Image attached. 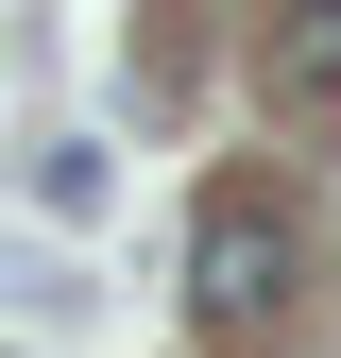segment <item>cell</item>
<instances>
[{"label": "cell", "instance_id": "cell-1", "mask_svg": "<svg viewBox=\"0 0 341 358\" xmlns=\"http://www.w3.org/2000/svg\"><path fill=\"white\" fill-rule=\"evenodd\" d=\"M290 273H307L290 205L273 188H205V222H188V307H205V324H273Z\"/></svg>", "mask_w": 341, "mask_h": 358}, {"label": "cell", "instance_id": "cell-2", "mask_svg": "<svg viewBox=\"0 0 341 358\" xmlns=\"http://www.w3.org/2000/svg\"><path fill=\"white\" fill-rule=\"evenodd\" d=\"M256 103L290 137H341V0H273L256 17Z\"/></svg>", "mask_w": 341, "mask_h": 358}]
</instances>
